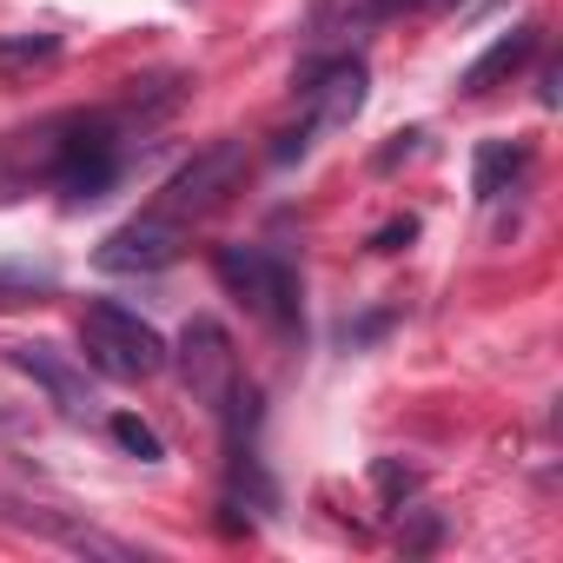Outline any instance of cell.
Here are the masks:
<instances>
[{
  "label": "cell",
  "mask_w": 563,
  "mask_h": 563,
  "mask_svg": "<svg viewBox=\"0 0 563 563\" xmlns=\"http://www.w3.org/2000/svg\"><path fill=\"white\" fill-rule=\"evenodd\" d=\"M140 120L126 107H67L0 140V199L14 192H60V206H93L120 186L140 146Z\"/></svg>",
  "instance_id": "obj_1"
},
{
  "label": "cell",
  "mask_w": 563,
  "mask_h": 563,
  "mask_svg": "<svg viewBox=\"0 0 563 563\" xmlns=\"http://www.w3.org/2000/svg\"><path fill=\"white\" fill-rule=\"evenodd\" d=\"M212 278L225 286V299H239L265 332L278 339H299L306 325V278L286 252L272 245H219L212 252Z\"/></svg>",
  "instance_id": "obj_2"
},
{
  "label": "cell",
  "mask_w": 563,
  "mask_h": 563,
  "mask_svg": "<svg viewBox=\"0 0 563 563\" xmlns=\"http://www.w3.org/2000/svg\"><path fill=\"white\" fill-rule=\"evenodd\" d=\"M80 352H87V365H93L100 378H120V385L159 378L166 358H173V345H166L133 306H120V299H93V306L80 312Z\"/></svg>",
  "instance_id": "obj_3"
},
{
  "label": "cell",
  "mask_w": 563,
  "mask_h": 563,
  "mask_svg": "<svg viewBox=\"0 0 563 563\" xmlns=\"http://www.w3.org/2000/svg\"><path fill=\"white\" fill-rule=\"evenodd\" d=\"M245 140H212V146H199L166 186H159V199H153V212H166V219H179L186 232L199 225V219H212L232 192H239V179H245Z\"/></svg>",
  "instance_id": "obj_4"
},
{
  "label": "cell",
  "mask_w": 563,
  "mask_h": 563,
  "mask_svg": "<svg viewBox=\"0 0 563 563\" xmlns=\"http://www.w3.org/2000/svg\"><path fill=\"white\" fill-rule=\"evenodd\" d=\"M166 365H179V385H186V398H192L206 418H225L232 391L245 385L239 352H232V332H225L219 319H192V325L179 332V345H173Z\"/></svg>",
  "instance_id": "obj_5"
},
{
  "label": "cell",
  "mask_w": 563,
  "mask_h": 563,
  "mask_svg": "<svg viewBox=\"0 0 563 563\" xmlns=\"http://www.w3.org/2000/svg\"><path fill=\"white\" fill-rule=\"evenodd\" d=\"M292 93L306 100V120L325 133V126L358 120V107H365V93H372V67H365L358 54H325V60H306V67L292 74Z\"/></svg>",
  "instance_id": "obj_6"
},
{
  "label": "cell",
  "mask_w": 563,
  "mask_h": 563,
  "mask_svg": "<svg viewBox=\"0 0 563 563\" xmlns=\"http://www.w3.org/2000/svg\"><path fill=\"white\" fill-rule=\"evenodd\" d=\"M179 252H186V225L146 206V212H133L126 225H113V232L100 239L93 265H100V272H166Z\"/></svg>",
  "instance_id": "obj_7"
},
{
  "label": "cell",
  "mask_w": 563,
  "mask_h": 563,
  "mask_svg": "<svg viewBox=\"0 0 563 563\" xmlns=\"http://www.w3.org/2000/svg\"><path fill=\"white\" fill-rule=\"evenodd\" d=\"M8 358H14V365H21V372H27V378L60 405V411H67V418H93V411H100V391L87 385V372H80L67 352H54V345L27 339V345H8Z\"/></svg>",
  "instance_id": "obj_8"
},
{
  "label": "cell",
  "mask_w": 563,
  "mask_h": 563,
  "mask_svg": "<svg viewBox=\"0 0 563 563\" xmlns=\"http://www.w3.org/2000/svg\"><path fill=\"white\" fill-rule=\"evenodd\" d=\"M0 517L21 523V530H34V537H54V543L80 550V556H113V563H133L140 556L126 537H107V530H93L80 517H60V510H41V504H8V497H0Z\"/></svg>",
  "instance_id": "obj_9"
},
{
  "label": "cell",
  "mask_w": 563,
  "mask_h": 563,
  "mask_svg": "<svg viewBox=\"0 0 563 563\" xmlns=\"http://www.w3.org/2000/svg\"><path fill=\"white\" fill-rule=\"evenodd\" d=\"M537 54H543V27H537V21H517L510 34H497V41H490L464 74H457V93H464V100H484L490 87H504L510 74H523Z\"/></svg>",
  "instance_id": "obj_10"
},
{
  "label": "cell",
  "mask_w": 563,
  "mask_h": 563,
  "mask_svg": "<svg viewBox=\"0 0 563 563\" xmlns=\"http://www.w3.org/2000/svg\"><path fill=\"white\" fill-rule=\"evenodd\" d=\"M530 140H484L477 146V159H471V192L490 206V199H504V192H517L523 186V173H530Z\"/></svg>",
  "instance_id": "obj_11"
},
{
  "label": "cell",
  "mask_w": 563,
  "mask_h": 563,
  "mask_svg": "<svg viewBox=\"0 0 563 563\" xmlns=\"http://www.w3.org/2000/svg\"><path fill=\"white\" fill-rule=\"evenodd\" d=\"M464 0H352L345 8V34L352 27H378V21H424V14H451Z\"/></svg>",
  "instance_id": "obj_12"
},
{
  "label": "cell",
  "mask_w": 563,
  "mask_h": 563,
  "mask_svg": "<svg viewBox=\"0 0 563 563\" xmlns=\"http://www.w3.org/2000/svg\"><path fill=\"white\" fill-rule=\"evenodd\" d=\"M60 60V34H14L0 41V80H21L34 67H54Z\"/></svg>",
  "instance_id": "obj_13"
},
{
  "label": "cell",
  "mask_w": 563,
  "mask_h": 563,
  "mask_svg": "<svg viewBox=\"0 0 563 563\" xmlns=\"http://www.w3.org/2000/svg\"><path fill=\"white\" fill-rule=\"evenodd\" d=\"M107 431H113V444H120L126 457H140V464H159V457H166L159 431H153L146 418H133V411H113V418H107Z\"/></svg>",
  "instance_id": "obj_14"
},
{
  "label": "cell",
  "mask_w": 563,
  "mask_h": 563,
  "mask_svg": "<svg viewBox=\"0 0 563 563\" xmlns=\"http://www.w3.org/2000/svg\"><path fill=\"white\" fill-rule=\"evenodd\" d=\"M372 484H378L385 510H405V497H418V471H411L405 457H378V464H372Z\"/></svg>",
  "instance_id": "obj_15"
},
{
  "label": "cell",
  "mask_w": 563,
  "mask_h": 563,
  "mask_svg": "<svg viewBox=\"0 0 563 563\" xmlns=\"http://www.w3.org/2000/svg\"><path fill=\"white\" fill-rule=\"evenodd\" d=\"M411 239H418V219H391V225L372 232V252H405Z\"/></svg>",
  "instance_id": "obj_16"
}]
</instances>
